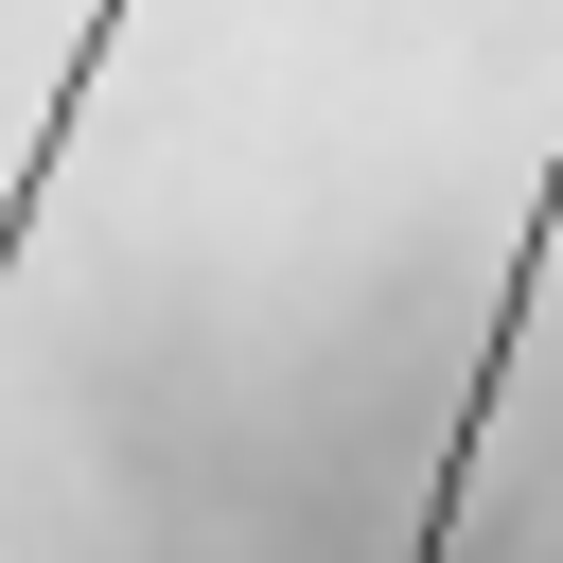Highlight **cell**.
<instances>
[{
	"instance_id": "2",
	"label": "cell",
	"mask_w": 563,
	"mask_h": 563,
	"mask_svg": "<svg viewBox=\"0 0 563 563\" xmlns=\"http://www.w3.org/2000/svg\"><path fill=\"white\" fill-rule=\"evenodd\" d=\"M123 18H141V0H88V18H70V70H53V106H35V158L0 176V282L35 264V194L70 176V123H88V88H106V53H123Z\"/></svg>"
},
{
	"instance_id": "1",
	"label": "cell",
	"mask_w": 563,
	"mask_h": 563,
	"mask_svg": "<svg viewBox=\"0 0 563 563\" xmlns=\"http://www.w3.org/2000/svg\"><path fill=\"white\" fill-rule=\"evenodd\" d=\"M545 264H563V123H545L528 229H510V264H493V334H475V369H457V422H440V475H422V545H405V563H457V510H475V457H493L510 352H528V317H545Z\"/></svg>"
}]
</instances>
